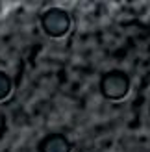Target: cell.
I'll list each match as a JSON object with an SVG mask.
<instances>
[{"instance_id": "cell-1", "label": "cell", "mask_w": 150, "mask_h": 152, "mask_svg": "<svg viewBox=\"0 0 150 152\" xmlns=\"http://www.w3.org/2000/svg\"><path fill=\"white\" fill-rule=\"evenodd\" d=\"M100 95L108 100H122L130 93V76L124 71H108L100 76Z\"/></svg>"}, {"instance_id": "cell-2", "label": "cell", "mask_w": 150, "mask_h": 152, "mask_svg": "<svg viewBox=\"0 0 150 152\" xmlns=\"http://www.w3.org/2000/svg\"><path fill=\"white\" fill-rule=\"evenodd\" d=\"M41 28L48 37H63L71 30V15L61 7H48L41 15Z\"/></svg>"}, {"instance_id": "cell-3", "label": "cell", "mask_w": 150, "mask_h": 152, "mask_svg": "<svg viewBox=\"0 0 150 152\" xmlns=\"http://www.w3.org/2000/svg\"><path fill=\"white\" fill-rule=\"evenodd\" d=\"M39 152H71L72 145L63 134H47L37 145Z\"/></svg>"}, {"instance_id": "cell-4", "label": "cell", "mask_w": 150, "mask_h": 152, "mask_svg": "<svg viewBox=\"0 0 150 152\" xmlns=\"http://www.w3.org/2000/svg\"><path fill=\"white\" fill-rule=\"evenodd\" d=\"M11 89H13L11 78L6 72L0 71V100H6V98L9 96V93H11Z\"/></svg>"}]
</instances>
